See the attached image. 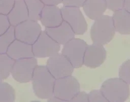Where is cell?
I'll use <instances>...</instances> for the list:
<instances>
[{"mask_svg": "<svg viewBox=\"0 0 130 102\" xmlns=\"http://www.w3.org/2000/svg\"><path fill=\"white\" fill-rule=\"evenodd\" d=\"M86 0H62V4L64 6L82 7Z\"/></svg>", "mask_w": 130, "mask_h": 102, "instance_id": "27", "label": "cell"}, {"mask_svg": "<svg viewBox=\"0 0 130 102\" xmlns=\"http://www.w3.org/2000/svg\"><path fill=\"white\" fill-rule=\"evenodd\" d=\"M115 31L122 35H130V13L122 8L114 12L112 16Z\"/></svg>", "mask_w": 130, "mask_h": 102, "instance_id": "16", "label": "cell"}, {"mask_svg": "<svg viewBox=\"0 0 130 102\" xmlns=\"http://www.w3.org/2000/svg\"><path fill=\"white\" fill-rule=\"evenodd\" d=\"M128 85L119 77L110 78L103 83L100 90L108 101L123 102L129 95Z\"/></svg>", "mask_w": 130, "mask_h": 102, "instance_id": "3", "label": "cell"}, {"mask_svg": "<svg viewBox=\"0 0 130 102\" xmlns=\"http://www.w3.org/2000/svg\"><path fill=\"white\" fill-rule=\"evenodd\" d=\"M46 66L55 79L71 76L75 69L61 53L49 57Z\"/></svg>", "mask_w": 130, "mask_h": 102, "instance_id": "10", "label": "cell"}, {"mask_svg": "<svg viewBox=\"0 0 130 102\" xmlns=\"http://www.w3.org/2000/svg\"><path fill=\"white\" fill-rule=\"evenodd\" d=\"M70 101H88V93L84 92H79Z\"/></svg>", "mask_w": 130, "mask_h": 102, "instance_id": "28", "label": "cell"}, {"mask_svg": "<svg viewBox=\"0 0 130 102\" xmlns=\"http://www.w3.org/2000/svg\"><path fill=\"white\" fill-rule=\"evenodd\" d=\"M123 8L130 13V0H124Z\"/></svg>", "mask_w": 130, "mask_h": 102, "instance_id": "30", "label": "cell"}, {"mask_svg": "<svg viewBox=\"0 0 130 102\" xmlns=\"http://www.w3.org/2000/svg\"><path fill=\"white\" fill-rule=\"evenodd\" d=\"M39 20L45 28L59 25L63 21L60 9L57 6L45 5L41 12Z\"/></svg>", "mask_w": 130, "mask_h": 102, "instance_id": "13", "label": "cell"}, {"mask_svg": "<svg viewBox=\"0 0 130 102\" xmlns=\"http://www.w3.org/2000/svg\"><path fill=\"white\" fill-rule=\"evenodd\" d=\"M16 39L32 45L42 32L40 25L30 19L14 26Z\"/></svg>", "mask_w": 130, "mask_h": 102, "instance_id": "9", "label": "cell"}, {"mask_svg": "<svg viewBox=\"0 0 130 102\" xmlns=\"http://www.w3.org/2000/svg\"><path fill=\"white\" fill-rule=\"evenodd\" d=\"M11 25H16L29 19L28 12L24 0H15L14 5L7 15Z\"/></svg>", "mask_w": 130, "mask_h": 102, "instance_id": "15", "label": "cell"}, {"mask_svg": "<svg viewBox=\"0 0 130 102\" xmlns=\"http://www.w3.org/2000/svg\"><path fill=\"white\" fill-rule=\"evenodd\" d=\"M82 7L86 15L93 20L103 15L107 9L105 0H86Z\"/></svg>", "mask_w": 130, "mask_h": 102, "instance_id": "17", "label": "cell"}, {"mask_svg": "<svg viewBox=\"0 0 130 102\" xmlns=\"http://www.w3.org/2000/svg\"><path fill=\"white\" fill-rule=\"evenodd\" d=\"M6 53L14 60L34 57L32 45L17 39H15L10 45Z\"/></svg>", "mask_w": 130, "mask_h": 102, "instance_id": "14", "label": "cell"}, {"mask_svg": "<svg viewBox=\"0 0 130 102\" xmlns=\"http://www.w3.org/2000/svg\"><path fill=\"white\" fill-rule=\"evenodd\" d=\"M44 31L60 45H64L75 36L71 26L64 21L55 27L45 28Z\"/></svg>", "mask_w": 130, "mask_h": 102, "instance_id": "12", "label": "cell"}, {"mask_svg": "<svg viewBox=\"0 0 130 102\" xmlns=\"http://www.w3.org/2000/svg\"><path fill=\"white\" fill-rule=\"evenodd\" d=\"M107 9L114 12L123 8L124 0H105Z\"/></svg>", "mask_w": 130, "mask_h": 102, "instance_id": "25", "label": "cell"}, {"mask_svg": "<svg viewBox=\"0 0 130 102\" xmlns=\"http://www.w3.org/2000/svg\"><path fill=\"white\" fill-rule=\"evenodd\" d=\"M15 39L14 26L11 25L5 33L0 36V54L6 53L8 48Z\"/></svg>", "mask_w": 130, "mask_h": 102, "instance_id": "20", "label": "cell"}, {"mask_svg": "<svg viewBox=\"0 0 130 102\" xmlns=\"http://www.w3.org/2000/svg\"><path fill=\"white\" fill-rule=\"evenodd\" d=\"M55 79L46 65H37L31 81L35 95L41 99H48L53 95Z\"/></svg>", "mask_w": 130, "mask_h": 102, "instance_id": "1", "label": "cell"}, {"mask_svg": "<svg viewBox=\"0 0 130 102\" xmlns=\"http://www.w3.org/2000/svg\"><path fill=\"white\" fill-rule=\"evenodd\" d=\"M107 52L102 45H87L83 57V65L94 69L100 66L106 58Z\"/></svg>", "mask_w": 130, "mask_h": 102, "instance_id": "11", "label": "cell"}, {"mask_svg": "<svg viewBox=\"0 0 130 102\" xmlns=\"http://www.w3.org/2000/svg\"><path fill=\"white\" fill-rule=\"evenodd\" d=\"M35 57L46 58L51 57L58 53L60 45L53 40L45 31L41 33L32 45Z\"/></svg>", "mask_w": 130, "mask_h": 102, "instance_id": "8", "label": "cell"}, {"mask_svg": "<svg viewBox=\"0 0 130 102\" xmlns=\"http://www.w3.org/2000/svg\"><path fill=\"white\" fill-rule=\"evenodd\" d=\"M115 31L112 17L103 15L94 20L91 27L90 37L93 43L104 45L113 39Z\"/></svg>", "mask_w": 130, "mask_h": 102, "instance_id": "2", "label": "cell"}, {"mask_svg": "<svg viewBox=\"0 0 130 102\" xmlns=\"http://www.w3.org/2000/svg\"><path fill=\"white\" fill-rule=\"evenodd\" d=\"M26 6L29 19L36 21L39 20L41 12L45 5L40 0H24Z\"/></svg>", "mask_w": 130, "mask_h": 102, "instance_id": "18", "label": "cell"}, {"mask_svg": "<svg viewBox=\"0 0 130 102\" xmlns=\"http://www.w3.org/2000/svg\"><path fill=\"white\" fill-rule=\"evenodd\" d=\"M14 61L7 53L0 54V81L7 79L10 75Z\"/></svg>", "mask_w": 130, "mask_h": 102, "instance_id": "19", "label": "cell"}, {"mask_svg": "<svg viewBox=\"0 0 130 102\" xmlns=\"http://www.w3.org/2000/svg\"><path fill=\"white\" fill-rule=\"evenodd\" d=\"M88 101H108L101 90L94 89L88 93Z\"/></svg>", "mask_w": 130, "mask_h": 102, "instance_id": "24", "label": "cell"}, {"mask_svg": "<svg viewBox=\"0 0 130 102\" xmlns=\"http://www.w3.org/2000/svg\"><path fill=\"white\" fill-rule=\"evenodd\" d=\"M47 100H48V101H62L61 100H60V99L55 97L54 95H53L49 98L47 99Z\"/></svg>", "mask_w": 130, "mask_h": 102, "instance_id": "31", "label": "cell"}, {"mask_svg": "<svg viewBox=\"0 0 130 102\" xmlns=\"http://www.w3.org/2000/svg\"><path fill=\"white\" fill-rule=\"evenodd\" d=\"M15 0H0V14L7 15L13 8Z\"/></svg>", "mask_w": 130, "mask_h": 102, "instance_id": "23", "label": "cell"}, {"mask_svg": "<svg viewBox=\"0 0 130 102\" xmlns=\"http://www.w3.org/2000/svg\"><path fill=\"white\" fill-rule=\"evenodd\" d=\"M10 26L11 24L7 16L0 14V36L5 33Z\"/></svg>", "mask_w": 130, "mask_h": 102, "instance_id": "26", "label": "cell"}, {"mask_svg": "<svg viewBox=\"0 0 130 102\" xmlns=\"http://www.w3.org/2000/svg\"><path fill=\"white\" fill-rule=\"evenodd\" d=\"M37 65V60L35 57L17 59L14 61L11 74L15 81L27 83L31 81Z\"/></svg>", "mask_w": 130, "mask_h": 102, "instance_id": "6", "label": "cell"}, {"mask_svg": "<svg viewBox=\"0 0 130 102\" xmlns=\"http://www.w3.org/2000/svg\"><path fill=\"white\" fill-rule=\"evenodd\" d=\"M15 92L14 88L9 84L0 81V101H14Z\"/></svg>", "mask_w": 130, "mask_h": 102, "instance_id": "21", "label": "cell"}, {"mask_svg": "<svg viewBox=\"0 0 130 102\" xmlns=\"http://www.w3.org/2000/svg\"><path fill=\"white\" fill-rule=\"evenodd\" d=\"M80 89L78 81L72 75L69 76L55 79L53 95L62 101H70L80 91Z\"/></svg>", "mask_w": 130, "mask_h": 102, "instance_id": "4", "label": "cell"}, {"mask_svg": "<svg viewBox=\"0 0 130 102\" xmlns=\"http://www.w3.org/2000/svg\"><path fill=\"white\" fill-rule=\"evenodd\" d=\"M87 45L83 40L74 38L63 45L61 54L75 69L79 68L83 65V57Z\"/></svg>", "mask_w": 130, "mask_h": 102, "instance_id": "5", "label": "cell"}, {"mask_svg": "<svg viewBox=\"0 0 130 102\" xmlns=\"http://www.w3.org/2000/svg\"><path fill=\"white\" fill-rule=\"evenodd\" d=\"M63 21L72 28L75 35H83L87 29V24L78 7L64 6L61 9Z\"/></svg>", "mask_w": 130, "mask_h": 102, "instance_id": "7", "label": "cell"}, {"mask_svg": "<svg viewBox=\"0 0 130 102\" xmlns=\"http://www.w3.org/2000/svg\"><path fill=\"white\" fill-rule=\"evenodd\" d=\"M45 5L57 6L62 2V0H40Z\"/></svg>", "mask_w": 130, "mask_h": 102, "instance_id": "29", "label": "cell"}, {"mask_svg": "<svg viewBox=\"0 0 130 102\" xmlns=\"http://www.w3.org/2000/svg\"><path fill=\"white\" fill-rule=\"evenodd\" d=\"M119 77L128 84H130V59L124 61L120 66Z\"/></svg>", "mask_w": 130, "mask_h": 102, "instance_id": "22", "label": "cell"}]
</instances>
